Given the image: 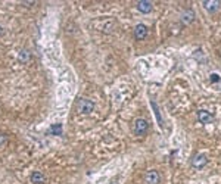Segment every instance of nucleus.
<instances>
[{"instance_id":"nucleus-15","label":"nucleus","mask_w":221,"mask_h":184,"mask_svg":"<svg viewBox=\"0 0 221 184\" xmlns=\"http://www.w3.org/2000/svg\"><path fill=\"white\" fill-rule=\"evenodd\" d=\"M3 34V28H2V25H0V35Z\"/></svg>"},{"instance_id":"nucleus-4","label":"nucleus","mask_w":221,"mask_h":184,"mask_svg":"<svg viewBox=\"0 0 221 184\" xmlns=\"http://www.w3.org/2000/svg\"><path fill=\"white\" fill-rule=\"evenodd\" d=\"M145 184H159L161 183V175L156 169H149L145 174Z\"/></svg>"},{"instance_id":"nucleus-9","label":"nucleus","mask_w":221,"mask_h":184,"mask_svg":"<svg viewBox=\"0 0 221 184\" xmlns=\"http://www.w3.org/2000/svg\"><path fill=\"white\" fill-rule=\"evenodd\" d=\"M137 9L142 13H150L153 9V3L149 0H140V2H137Z\"/></svg>"},{"instance_id":"nucleus-10","label":"nucleus","mask_w":221,"mask_h":184,"mask_svg":"<svg viewBox=\"0 0 221 184\" xmlns=\"http://www.w3.org/2000/svg\"><path fill=\"white\" fill-rule=\"evenodd\" d=\"M30 181L33 184H44L46 183V175L42 171H33L30 175Z\"/></svg>"},{"instance_id":"nucleus-11","label":"nucleus","mask_w":221,"mask_h":184,"mask_svg":"<svg viewBox=\"0 0 221 184\" xmlns=\"http://www.w3.org/2000/svg\"><path fill=\"white\" fill-rule=\"evenodd\" d=\"M150 106L153 108V112H155V117H156V119H158V124H159V127H161V128H164V119L161 118V114H159L158 105H156L153 100H150Z\"/></svg>"},{"instance_id":"nucleus-1","label":"nucleus","mask_w":221,"mask_h":184,"mask_svg":"<svg viewBox=\"0 0 221 184\" xmlns=\"http://www.w3.org/2000/svg\"><path fill=\"white\" fill-rule=\"evenodd\" d=\"M77 110L81 115H90L94 110V102L87 99V97H80L77 102Z\"/></svg>"},{"instance_id":"nucleus-7","label":"nucleus","mask_w":221,"mask_h":184,"mask_svg":"<svg viewBox=\"0 0 221 184\" xmlns=\"http://www.w3.org/2000/svg\"><path fill=\"white\" fill-rule=\"evenodd\" d=\"M147 34H149V30H147V27L145 24H137L134 27V37H136V40H145L146 37H147Z\"/></svg>"},{"instance_id":"nucleus-14","label":"nucleus","mask_w":221,"mask_h":184,"mask_svg":"<svg viewBox=\"0 0 221 184\" xmlns=\"http://www.w3.org/2000/svg\"><path fill=\"white\" fill-rule=\"evenodd\" d=\"M221 78L218 75H217V74H212V75H211V81H212V83H217V81H220Z\"/></svg>"},{"instance_id":"nucleus-2","label":"nucleus","mask_w":221,"mask_h":184,"mask_svg":"<svg viewBox=\"0 0 221 184\" xmlns=\"http://www.w3.org/2000/svg\"><path fill=\"white\" fill-rule=\"evenodd\" d=\"M147 130H149L147 119L142 117L134 119V122H133V133H134V135H145L147 133Z\"/></svg>"},{"instance_id":"nucleus-5","label":"nucleus","mask_w":221,"mask_h":184,"mask_svg":"<svg viewBox=\"0 0 221 184\" xmlns=\"http://www.w3.org/2000/svg\"><path fill=\"white\" fill-rule=\"evenodd\" d=\"M192 167L196 168V169H202V168L208 164V158H206V155L204 153H196L195 156L192 158Z\"/></svg>"},{"instance_id":"nucleus-6","label":"nucleus","mask_w":221,"mask_h":184,"mask_svg":"<svg viewBox=\"0 0 221 184\" xmlns=\"http://www.w3.org/2000/svg\"><path fill=\"white\" fill-rule=\"evenodd\" d=\"M195 12L192 10V9H186V10H183L181 12V15H180V21H181V24L183 25H189V24H192L193 21H195Z\"/></svg>"},{"instance_id":"nucleus-13","label":"nucleus","mask_w":221,"mask_h":184,"mask_svg":"<svg viewBox=\"0 0 221 184\" xmlns=\"http://www.w3.org/2000/svg\"><path fill=\"white\" fill-rule=\"evenodd\" d=\"M6 142H8V135L3 134V133H0V146H3Z\"/></svg>"},{"instance_id":"nucleus-3","label":"nucleus","mask_w":221,"mask_h":184,"mask_svg":"<svg viewBox=\"0 0 221 184\" xmlns=\"http://www.w3.org/2000/svg\"><path fill=\"white\" fill-rule=\"evenodd\" d=\"M196 118H197V121L201 124H211V122H214V115L206 109H199L196 112Z\"/></svg>"},{"instance_id":"nucleus-8","label":"nucleus","mask_w":221,"mask_h":184,"mask_svg":"<svg viewBox=\"0 0 221 184\" xmlns=\"http://www.w3.org/2000/svg\"><path fill=\"white\" fill-rule=\"evenodd\" d=\"M202 5H204V9L206 10V12H209V13H212V12H215V10H218L221 6V2H218V0H204L202 2Z\"/></svg>"},{"instance_id":"nucleus-12","label":"nucleus","mask_w":221,"mask_h":184,"mask_svg":"<svg viewBox=\"0 0 221 184\" xmlns=\"http://www.w3.org/2000/svg\"><path fill=\"white\" fill-rule=\"evenodd\" d=\"M30 59V53L27 50H22L21 52V55H19V60H22V62H27Z\"/></svg>"},{"instance_id":"nucleus-16","label":"nucleus","mask_w":221,"mask_h":184,"mask_svg":"<svg viewBox=\"0 0 221 184\" xmlns=\"http://www.w3.org/2000/svg\"><path fill=\"white\" fill-rule=\"evenodd\" d=\"M109 184H119V183H118V181H111Z\"/></svg>"}]
</instances>
